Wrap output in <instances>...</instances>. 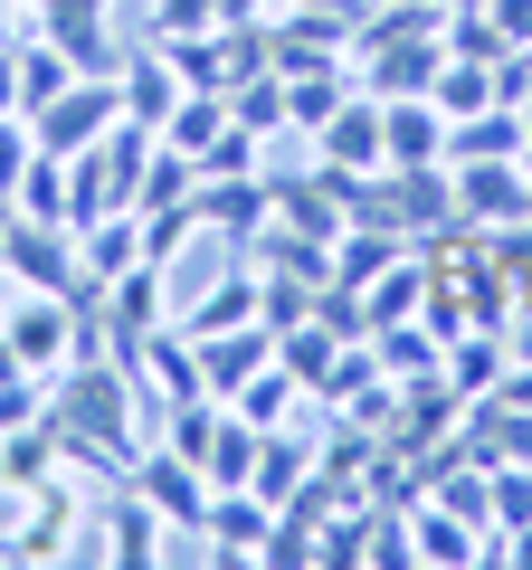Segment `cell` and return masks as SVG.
Here are the masks:
<instances>
[{
    "label": "cell",
    "mask_w": 532,
    "mask_h": 570,
    "mask_svg": "<svg viewBox=\"0 0 532 570\" xmlns=\"http://www.w3.org/2000/svg\"><path fill=\"white\" fill-rule=\"evenodd\" d=\"M20 219H48V228H77V171H67V153H39L20 181Z\"/></svg>",
    "instance_id": "11"
},
{
    "label": "cell",
    "mask_w": 532,
    "mask_h": 570,
    "mask_svg": "<svg viewBox=\"0 0 532 570\" xmlns=\"http://www.w3.org/2000/svg\"><path fill=\"white\" fill-rule=\"evenodd\" d=\"M523 153H532V124H523L513 96H494L466 124H447V163H523Z\"/></svg>",
    "instance_id": "8"
},
{
    "label": "cell",
    "mask_w": 532,
    "mask_h": 570,
    "mask_svg": "<svg viewBox=\"0 0 532 570\" xmlns=\"http://www.w3.org/2000/svg\"><path fill=\"white\" fill-rule=\"evenodd\" d=\"M10 219H20V200H0V238H10Z\"/></svg>",
    "instance_id": "19"
},
{
    "label": "cell",
    "mask_w": 532,
    "mask_h": 570,
    "mask_svg": "<svg viewBox=\"0 0 532 570\" xmlns=\"http://www.w3.org/2000/svg\"><path fill=\"white\" fill-rule=\"evenodd\" d=\"M295 390H305V381H295L286 362H266V371H257V381H247V390H238L228 409H238V419H257V428H276V419H286V400H295Z\"/></svg>",
    "instance_id": "15"
},
{
    "label": "cell",
    "mask_w": 532,
    "mask_h": 570,
    "mask_svg": "<svg viewBox=\"0 0 532 570\" xmlns=\"http://www.w3.org/2000/svg\"><path fill=\"white\" fill-rule=\"evenodd\" d=\"M0 305H10V276H0Z\"/></svg>",
    "instance_id": "21"
},
{
    "label": "cell",
    "mask_w": 532,
    "mask_h": 570,
    "mask_svg": "<svg viewBox=\"0 0 532 570\" xmlns=\"http://www.w3.org/2000/svg\"><path fill=\"white\" fill-rule=\"evenodd\" d=\"M67 77H77V58H67L58 39H20V115H39Z\"/></svg>",
    "instance_id": "14"
},
{
    "label": "cell",
    "mask_w": 532,
    "mask_h": 570,
    "mask_svg": "<svg viewBox=\"0 0 532 570\" xmlns=\"http://www.w3.org/2000/svg\"><path fill=\"white\" fill-rule=\"evenodd\" d=\"M115 86H124V115L152 124V134H162L171 105L190 96V77H181V58H171V48H134V58H115Z\"/></svg>",
    "instance_id": "6"
},
{
    "label": "cell",
    "mask_w": 532,
    "mask_h": 570,
    "mask_svg": "<svg viewBox=\"0 0 532 570\" xmlns=\"http://www.w3.org/2000/svg\"><path fill=\"white\" fill-rule=\"evenodd\" d=\"M238 324H266V276H219L200 305H181V333H190V343L238 333Z\"/></svg>",
    "instance_id": "10"
},
{
    "label": "cell",
    "mask_w": 532,
    "mask_h": 570,
    "mask_svg": "<svg viewBox=\"0 0 532 570\" xmlns=\"http://www.w3.org/2000/svg\"><path fill=\"white\" fill-rule=\"evenodd\" d=\"M504 343H485V333H447V390H456V409L466 400H494V381H504Z\"/></svg>",
    "instance_id": "12"
},
{
    "label": "cell",
    "mask_w": 532,
    "mask_h": 570,
    "mask_svg": "<svg viewBox=\"0 0 532 570\" xmlns=\"http://www.w3.org/2000/svg\"><path fill=\"white\" fill-rule=\"evenodd\" d=\"M485 475H494V532H532V466L504 456V466H485Z\"/></svg>",
    "instance_id": "16"
},
{
    "label": "cell",
    "mask_w": 532,
    "mask_h": 570,
    "mask_svg": "<svg viewBox=\"0 0 532 570\" xmlns=\"http://www.w3.org/2000/svg\"><path fill=\"white\" fill-rule=\"evenodd\" d=\"M115 124H124V86L96 77V67H77V77L29 115V134H39V153H86V142H105Z\"/></svg>",
    "instance_id": "1"
},
{
    "label": "cell",
    "mask_w": 532,
    "mask_h": 570,
    "mask_svg": "<svg viewBox=\"0 0 532 570\" xmlns=\"http://www.w3.org/2000/svg\"><path fill=\"white\" fill-rule=\"evenodd\" d=\"M134 485H144V504L162 513V523H181V532L200 523V513H209V494H219V485H209V475L190 466L181 448H152L144 466H134Z\"/></svg>",
    "instance_id": "7"
},
{
    "label": "cell",
    "mask_w": 532,
    "mask_h": 570,
    "mask_svg": "<svg viewBox=\"0 0 532 570\" xmlns=\"http://www.w3.org/2000/svg\"><path fill=\"white\" fill-rule=\"evenodd\" d=\"M428 163H447V105L390 96L381 105V171H428Z\"/></svg>",
    "instance_id": "3"
},
{
    "label": "cell",
    "mask_w": 532,
    "mask_h": 570,
    "mask_svg": "<svg viewBox=\"0 0 532 570\" xmlns=\"http://www.w3.org/2000/svg\"><path fill=\"white\" fill-rule=\"evenodd\" d=\"M447 171H456V219H475V228L532 219V171L523 163H447Z\"/></svg>",
    "instance_id": "4"
},
{
    "label": "cell",
    "mask_w": 532,
    "mask_h": 570,
    "mask_svg": "<svg viewBox=\"0 0 532 570\" xmlns=\"http://www.w3.org/2000/svg\"><path fill=\"white\" fill-rule=\"evenodd\" d=\"M29 163H39V134H29V115H0V200H20Z\"/></svg>",
    "instance_id": "17"
},
{
    "label": "cell",
    "mask_w": 532,
    "mask_h": 570,
    "mask_svg": "<svg viewBox=\"0 0 532 570\" xmlns=\"http://www.w3.org/2000/svg\"><path fill=\"white\" fill-rule=\"evenodd\" d=\"M314 163H324L333 181H371V171H381V96L352 86V96L314 124Z\"/></svg>",
    "instance_id": "2"
},
{
    "label": "cell",
    "mask_w": 532,
    "mask_h": 570,
    "mask_svg": "<svg viewBox=\"0 0 532 570\" xmlns=\"http://www.w3.org/2000/svg\"><path fill=\"white\" fill-rule=\"evenodd\" d=\"M0 10H39V0H0Z\"/></svg>",
    "instance_id": "20"
},
{
    "label": "cell",
    "mask_w": 532,
    "mask_h": 570,
    "mask_svg": "<svg viewBox=\"0 0 532 570\" xmlns=\"http://www.w3.org/2000/svg\"><path fill=\"white\" fill-rule=\"evenodd\" d=\"M428 96L447 105V124H466V115H485V105L504 96V77H494L485 58H447V67H437V86H428Z\"/></svg>",
    "instance_id": "13"
},
{
    "label": "cell",
    "mask_w": 532,
    "mask_h": 570,
    "mask_svg": "<svg viewBox=\"0 0 532 570\" xmlns=\"http://www.w3.org/2000/svg\"><path fill=\"white\" fill-rule=\"evenodd\" d=\"M0 115H20V39H0Z\"/></svg>",
    "instance_id": "18"
},
{
    "label": "cell",
    "mask_w": 532,
    "mask_h": 570,
    "mask_svg": "<svg viewBox=\"0 0 532 570\" xmlns=\"http://www.w3.org/2000/svg\"><path fill=\"white\" fill-rule=\"evenodd\" d=\"M276 362V324H238V333H209L200 343V381H209V400H238L257 371Z\"/></svg>",
    "instance_id": "9"
},
{
    "label": "cell",
    "mask_w": 532,
    "mask_h": 570,
    "mask_svg": "<svg viewBox=\"0 0 532 570\" xmlns=\"http://www.w3.org/2000/svg\"><path fill=\"white\" fill-rule=\"evenodd\" d=\"M209 532V561H266V532H276V504H266L257 485H219L200 513Z\"/></svg>",
    "instance_id": "5"
}]
</instances>
